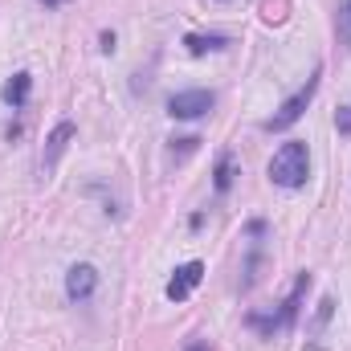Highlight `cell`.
<instances>
[{
  "instance_id": "8992f818",
  "label": "cell",
  "mask_w": 351,
  "mask_h": 351,
  "mask_svg": "<svg viewBox=\"0 0 351 351\" xmlns=\"http://www.w3.org/2000/svg\"><path fill=\"white\" fill-rule=\"evenodd\" d=\"M74 139V123H58L53 127V135L45 139V156H41V172L49 176L58 168V160H62V152H66V143Z\"/></svg>"
},
{
  "instance_id": "ba28073f",
  "label": "cell",
  "mask_w": 351,
  "mask_h": 351,
  "mask_svg": "<svg viewBox=\"0 0 351 351\" xmlns=\"http://www.w3.org/2000/svg\"><path fill=\"white\" fill-rule=\"evenodd\" d=\"M29 86H33V78H29V74H12V82L4 86V102H8V106H25Z\"/></svg>"
},
{
  "instance_id": "277c9868",
  "label": "cell",
  "mask_w": 351,
  "mask_h": 351,
  "mask_svg": "<svg viewBox=\"0 0 351 351\" xmlns=\"http://www.w3.org/2000/svg\"><path fill=\"white\" fill-rule=\"evenodd\" d=\"M94 290H98V269L86 262L70 265V274H66V298L70 302H86Z\"/></svg>"
},
{
  "instance_id": "52a82bcc",
  "label": "cell",
  "mask_w": 351,
  "mask_h": 351,
  "mask_svg": "<svg viewBox=\"0 0 351 351\" xmlns=\"http://www.w3.org/2000/svg\"><path fill=\"white\" fill-rule=\"evenodd\" d=\"M184 45H188V53H213V49H225L229 41H225V37H217V33H208V37H204V33H188V37H184Z\"/></svg>"
},
{
  "instance_id": "9c48e42d",
  "label": "cell",
  "mask_w": 351,
  "mask_h": 351,
  "mask_svg": "<svg viewBox=\"0 0 351 351\" xmlns=\"http://www.w3.org/2000/svg\"><path fill=\"white\" fill-rule=\"evenodd\" d=\"M213 188H217V192H229V188H233V160H229V156H221V160H217Z\"/></svg>"
},
{
  "instance_id": "7a4b0ae2",
  "label": "cell",
  "mask_w": 351,
  "mask_h": 351,
  "mask_svg": "<svg viewBox=\"0 0 351 351\" xmlns=\"http://www.w3.org/2000/svg\"><path fill=\"white\" fill-rule=\"evenodd\" d=\"M315 90H319V74H311V78H306V86L294 90V94H290V98H286V102L278 106V114H274V119L265 123V131H286V127H294V123L302 119V110L311 106Z\"/></svg>"
},
{
  "instance_id": "3957f363",
  "label": "cell",
  "mask_w": 351,
  "mask_h": 351,
  "mask_svg": "<svg viewBox=\"0 0 351 351\" xmlns=\"http://www.w3.org/2000/svg\"><path fill=\"white\" fill-rule=\"evenodd\" d=\"M213 106H217L213 90H184V94H172V98H168V114H172V119H200V114H208Z\"/></svg>"
},
{
  "instance_id": "30bf717a",
  "label": "cell",
  "mask_w": 351,
  "mask_h": 351,
  "mask_svg": "<svg viewBox=\"0 0 351 351\" xmlns=\"http://www.w3.org/2000/svg\"><path fill=\"white\" fill-rule=\"evenodd\" d=\"M188 351H213V348H208L204 339H196V343H188Z\"/></svg>"
},
{
  "instance_id": "6da1fadb",
  "label": "cell",
  "mask_w": 351,
  "mask_h": 351,
  "mask_svg": "<svg viewBox=\"0 0 351 351\" xmlns=\"http://www.w3.org/2000/svg\"><path fill=\"white\" fill-rule=\"evenodd\" d=\"M306 176H311V152H306L302 139H290V143H282V147L274 152V160H269V180H274L278 188H302Z\"/></svg>"
},
{
  "instance_id": "5b68a950",
  "label": "cell",
  "mask_w": 351,
  "mask_h": 351,
  "mask_svg": "<svg viewBox=\"0 0 351 351\" xmlns=\"http://www.w3.org/2000/svg\"><path fill=\"white\" fill-rule=\"evenodd\" d=\"M200 278H204V265L200 262H184V265H176V274H172V282H168V298L172 302H184L196 286H200Z\"/></svg>"
},
{
  "instance_id": "7c38bea8",
  "label": "cell",
  "mask_w": 351,
  "mask_h": 351,
  "mask_svg": "<svg viewBox=\"0 0 351 351\" xmlns=\"http://www.w3.org/2000/svg\"><path fill=\"white\" fill-rule=\"evenodd\" d=\"M348 21H351V0H348Z\"/></svg>"
},
{
  "instance_id": "8fae6325",
  "label": "cell",
  "mask_w": 351,
  "mask_h": 351,
  "mask_svg": "<svg viewBox=\"0 0 351 351\" xmlns=\"http://www.w3.org/2000/svg\"><path fill=\"white\" fill-rule=\"evenodd\" d=\"M41 4H49V8H58V4H66V0H41Z\"/></svg>"
}]
</instances>
